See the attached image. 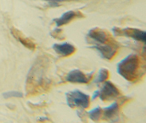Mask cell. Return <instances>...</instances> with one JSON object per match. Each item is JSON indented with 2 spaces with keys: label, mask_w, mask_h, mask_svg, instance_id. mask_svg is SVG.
Returning a JSON list of instances; mask_svg holds the SVG:
<instances>
[{
  "label": "cell",
  "mask_w": 146,
  "mask_h": 123,
  "mask_svg": "<svg viewBox=\"0 0 146 123\" xmlns=\"http://www.w3.org/2000/svg\"><path fill=\"white\" fill-rule=\"evenodd\" d=\"M110 77V72L106 68L100 69L99 72V76L98 78L94 80L95 83H103L107 80Z\"/></svg>",
  "instance_id": "4fadbf2b"
},
{
  "label": "cell",
  "mask_w": 146,
  "mask_h": 123,
  "mask_svg": "<svg viewBox=\"0 0 146 123\" xmlns=\"http://www.w3.org/2000/svg\"><path fill=\"white\" fill-rule=\"evenodd\" d=\"M67 104L72 108L87 109L90 106V96L79 90H74L66 93Z\"/></svg>",
  "instance_id": "7a4b0ae2"
},
{
  "label": "cell",
  "mask_w": 146,
  "mask_h": 123,
  "mask_svg": "<svg viewBox=\"0 0 146 123\" xmlns=\"http://www.w3.org/2000/svg\"><path fill=\"white\" fill-rule=\"evenodd\" d=\"M80 110H77V115L78 116V117L82 119V120H83V119H84V122H86V114L85 113L84 111L83 110V109H80Z\"/></svg>",
  "instance_id": "9a60e30c"
},
{
  "label": "cell",
  "mask_w": 146,
  "mask_h": 123,
  "mask_svg": "<svg viewBox=\"0 0 146 123\" xmlns=\"http://www.w3.org/2000/svg\"><path fill=\"white\" fill-rule=\"evenodd\" d=\"M120 91L116 86L110 81L105 82L100 91L101 100L102 101H110L119 97Z\"/></svg>",
  "instance_id": "5b68a950"
},
{
  "label": "cell",
  "mask_w": 146,
  "mask_h": 123,
  "mask_svg": "<svg viewBox=\"0 0 146 123\" xmlns=\"http://www.w3.org/2000/svg\"><path fill=\"white\" fill-rule=\"evenodd\" d=\"M53 49L58 54L62 57H68L76 52V48L68 43H55L53 45Z\"/></svg>",
  "instance_id": "9c48e42d"
},
{
  "label": "cell",
  "mask_w": 146,
  "mask_h": 123,
  "mask_svg": "<svg viewBox=\"0 0 146 123\" xmlns=\"http://www.w3.org/2000/svg\"><path fill=\"white\" fill-rule=\"evenodd\" d=\"M113 32L115 36H124L130 37L134 40L141 42L146 43V31L134 28L127 27L124 29H121L118 27H114Z\"/></svg>",
  "instance_id": "3957f363"
},
{
  "label": "cell",
  "mask_w": 146,
  "mask_h": 123,
  "mask_svg": "<svg viewBox=\"0 0 146 123\" xmlns=\"http://www.w3.org/2000/svg\"><path fill=\"white\" fill-rule=\"evenodd\" d=\"M89 118L94 121L98 122L100 120L101 116H102V109L98 106L92 110H90L88 112Z\"/></svg>",
  "instance_id": "7c38bea8"
},
{
  "label": "cell",
  "mask_w": 146,
  "mask_h": 123,
  "mask_svg": "<svg viewBox=\"0 0 146 123\" xmlns=\"http://www.w3.org/2000/svg\"><path fill=\"white\" fill-rule=\"evenodd\" d=\"M3 97L5 98H8L11 97H18L21 98L23 97V94L22 92L17 91H10L3 93Z\"/></svg>",
  "instance_id": "5bb4252c"
},
{
  "label": "cell",
  "mask_w": 146,
  "mask_h": 123,
  "mask_svg": "<svg viewBox=\"0 0 146 123\" xmlns=\"http://www.w3.org/2000/svg\"><path fill=\"white\" fill-rule=\"evenodd\" d=\"M12 32L15 38H17L20 43L23 45H24L25 47H27V48L31 50H33L35 49L36 45L33 42L27 38L22 36L21 35H20V33L18 31V30L14 29L12 30Z\"/></svg>",
  "instance_id": "8fae6325"
},
{
  "label": "cell",
  "mask_w": 146,
  "mask_h": 123,
  "mask_svg": "<svg viewBox=\"0 0 146 123\" xmlns=\"http://www.w3.org/2000/svg\"><path fill=\"white\" fill-rule=\"evenodd\" d=\"M83 15L80 12H75L73 11H69L65 13H63L62 15L59 18L54 19V21L56 24L57 27L64 26L70 23L71 21L77 18H80L83 17Z\"/></svg>",
  "instance_id": "ba28073f"
},
{
  "label": "cell",
  "mask_w": 146,
  "mask_h": 123,
  "mask_svg": "<svg viewBox=\"0 0 146 123\" xmlns=\"http://www.w3.org/2000/svg\"><path fill=\"white\" fill-rule=\"evenodd\" d=\"M88 36L90 39L98 43L97 45H104L113 41L109 33L98 27L89 30Z\"/></svg>",
  "instance_id": "52a82bcc"
},
{
  "label": "cell",
  "mask_w": 146,
  "mask_h": 123,
  "mask_svg": "<svg viewBox=\"0 0 146 123\" xmlns=\"http://www.w3.org/2000/svg\"><path fill=\"white\" fill-rule=\"evenodd\" d=\"M99 52L102 58L108 60H111L117 53L118 45L115 41H112L104 45H96L91 47Z\"/></svg>",
  "instance_id": "277c9868"
},
{
  "label": "cell",
  "mask_w": 146,
  "mask_h": 123,
  "mask_svg": "<svg viewBox=\"0 0 146 123\" xmlns=\"http://www.w3.org/2000/svg\"><path fill=\"white\" fill-rule=\"evenodd\" d=\"M94 72L90 73L85 74L80 70H73L68 73L66 80L72 83L87 84L93 78Z\"/></svg>",
  "instance_id": "8992f818"
},
{
  "label": "cell",
  "mask_w": 146,
  "mask_h": 123,
  "mask_svg": "<svg viewBox=\"0 0 146 123\" xmlns=\"http://www.w3.org/2000/svg\"><path fill=\"white\" fill-rule=\"evenodd\" d=\"M119 110V104L118 102H114L110 106L102 109L103 118L107 120H112L118 117Z\"/></svg>",
  "instance_id": "30bf717a"
},
{
  "label": "cell",
  "mask_w": 146,
  "mask_h": 123,
  "mask_svg": "<svg viewBox=\"0 0 146 123\" xmlns=\"http://www.w3.org/2000/svg\"><path fill=\"white\" fill-rule=\"evenodd\" d=\"M99 95H100V91L96 90L94 92V94H93V96H92V100H95L96 98L99 96Z\"/></svg>",
  "instance_id": "2e32d148"
},
{
  "label": "cell",
  "mask_w": 146,
  "mask_h": 123,
  "mask_svg": "<svg viewBox=\"0 0 146 123\" xmlns=\"http://www.w3.org/2000/svg\"><path fill=\"white\" fill-rule=\"evenodd\" d=\"M141 61L136 54H130L117 65V72L126 80L133 82L139 78Z\"/></svg>",
  "instance_id": "6da1fadb"
}]
</instances>
